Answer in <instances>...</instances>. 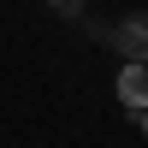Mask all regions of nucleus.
Returning <instances> with one entry per match:
<instances>
[{
    "label": "nucleus",
    "instance_id": "nucleus-1",
    "mask_svg": "<svg viewBox=\"0 0 148 148\" xmlns=\"http://www.w3.org/2000/svg\"><path fill=\"white\" fill-rule=\"evenodd\" d=\"M119 101H125L130 113H148V65L130 59V65L119 71Z\"/></svg>",
    "mask_w": 148,
    "mask_h": 148
},
{
    "label": "nucleus",
    "instance_id": "nucleus-2",
    "mask_svg": "<svg viewBox=\"0 0 148 148\" xmlns=\"http://www.w3.org/2000/svg\"><path fill=\"white\" fill-rule=\"evenodd\" d=\"M119 36H125V42H119L125 53H148V24H125Z\"/></svg>",
    "mask_w": 148,
    "mask_h": 148
},
{
    "label": "nucleus",
    "instance_id": "nucleus-3",
    "mask_svg": "<svg viewBox=\"0 0 148 148\" xmlns=\"http://www.w3.org/2000/svg\"><path fill=\"white\" fill-rule=\"evenodd\" d=\"M142 136H148V113H142Z\"/></svg>",
    "mask_w": 148,
    "mask_h": 148
}]
</instances>
